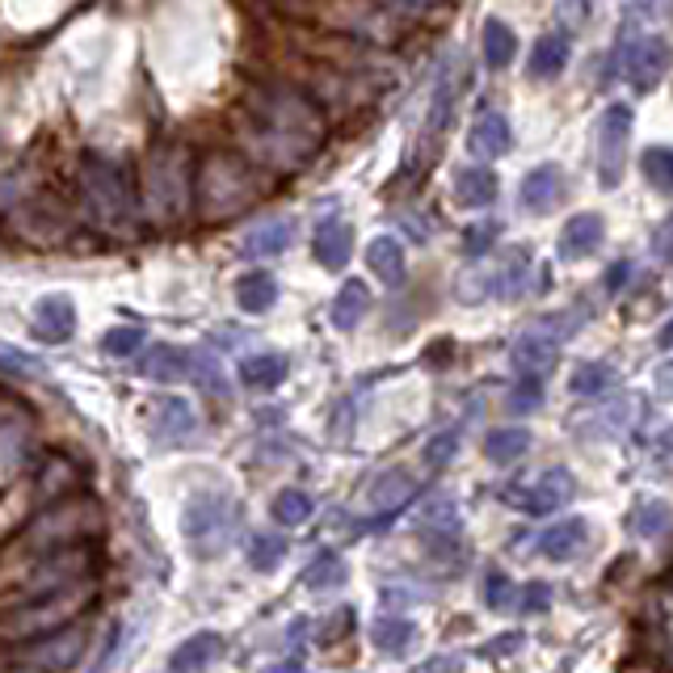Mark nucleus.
<instances>
[{
  "label": "nucleus",
  "mask_w": 673,
  "mask_h": 673,
  "mask_svg": "<svg viewBox=\"0 0 673 673\" xmlns=\"http://www.w3.org/2000/svg\"><path fill=\"white\" fill-rule=\"evenodd\" d=\"M241 131L249 147L269 168L295 173L316 156L324 144V119L312 106V97L290 85H257L241 106Z\"/></svg>",
  "instance_id": "nucleus-1"
},
{
  "label": "nucleus",
  "mask_w": 673,
  "mask_h": 673,
  "mask_svg": "<svg viewBox=\"0 0 673 673\" xmlns=\"http://www.w3.org/2000/svg\"><path fill=\"white\" fill-rule=\"evenodd\" d=\"M76 198H80L85 219L114 241H131L144 228V207H140V190L131 173L97 152H89L76 168Z\"/></svg>",
  "instance_id": "nucleus-2"
},
{
  "label": "nucleus",
  "mask_w": 673,
  "mask_h": 673,
  "mask_svg": "<svg viewBox=\"0 0 673 673\" xmlns=\"http://www.w3.org/2000/svg\"><path fill=\"white\" fill-rule=\"evenodd\" d=\"M262 194V168L232 147L207 152L194 168V202H198V216L207 223H223V219L241 216L244 207H253Z\"/></svg>",
  "instance_id": "nucleus-3"
},
{
  "label": "nucleus",
  "mask_w": 673,
  "mask_h": 673,
  "mask_svg": "<svg viewBox=\"0 0 673 673\" xmlns=\"http://www.w3.org/2000/svg\"><path fill=\"white\" fill-rule=\"evenodd\" d=\"M194 161L190 147L177 140H161L152 144L144 156V173H140V207L144 219L156 228H173L181 223L194 202Z\"/></svg>",
  "instance_id": "nucleus-4"
},
{
  "label": "nucleus",
  "mask_w": 673,
  "mask_h": 673,
  "mask_svg": "<svg viewBox=\"0 0 673 673\" xmlns=\"http://www.w3.org/2000/svg\"><path fill=\"white\" fill-rule=\"evenodd\" d=\"M101 530V509L93 501H55L47 505L38 518H30L18 539L9 543V555H55L68 552V548H80V543H93V534Z\"/></svg>",
  "instance_id": "nucleus-5"
},
{
  "label": "nucleus",
  "mask_w": 673,
  "mask_h": 673,
  "mask_svg": "<svg viewBox=\"0 0 673 673\" xmlns=\"http://www.w3.org/2000/svg\"><path fill=\"white\" fill-rule=\"evenodd\" d=\"M97 598V581L73 585V589H59L47 598H22L13 602L4 615H0V640H47L68 631V624H76Z\"/></svg>",
  "instance_id": "nucleus-6"
},
{
  "label": "nucleus",
  "mask_w": 673,
  "mask_h": 673,
  "mask_svg": "<svg viewBox=\"0 0 673 673\" xmlns=\"http://www.w3.org/2000/svg\"><path fill=\"white\" fill-rule=\"evenodd\" d=\"M97 560H101L97 543H80V548H68V552L30 560L22 573L13 577V585L22 589L25 598H47V594H59V589L97 581Z\"/></svg>",
  "instance_id": "nucleus-7"
},
{
  "label": "nucleus",
  "mask_w": 673,
  "mask_h": 673,
  "mask_svg": "<svg viewBox=\"0 0 673 673\" xmlns=\"http://www.w3.org/2000/svg\"><path fill=\"white\" fill-rule=\"evenodd\" d=\"M241 522V509L223 493H202L186 505V539L198 555H216L228 548L232 530Z\"/></svg>",
  "instance_id": "nucleus-8"
},
{
  "label": "nucleus",
  "mask_w": 673,
  "mask_h": 673,
  "mask_svg": "<svg viewBox=\"0 0 673 673\" xmlns=\"http://www.w3.org/2000/svg\"><path fill=\"white\" fill-rule=\"evenodd\" d=\"M9 232L30 244H59V241H68L73 223H68V216H64L55 202H47V198H22V202L9 211Z\"/></svg>",
  "instance_id": "nucleus-9"
},
{
  "label": "nucleus",
  "mask_w": 673,
  "mask_h": 673,
  "mask_svg": "<svg viewBox=\"0 0 673 673\" xmlns=\"http://www.w3.org/2000/svg\"><path fill=\"white\" fill-rule=\"evenodd\" d=\"M80 652H85V631H80V627H68V631H59V636L34 640L9 670L13 673H68L76 661H80Z\"/></svg>",
  "instance_id": "nucleus-10"
},
{
  "label": "nucleus",
  "mask_w": 673,
  "mask_h": 673,
  "mask_svg": "<svg viewBox=\"0 0 673 673\" xmlns=\"http://www.w3.org/2000/svg\"><path fill=\"white\" fill-rule=\"evenodd\" d=\"M573 476L564 472V467H552V472H539L530 484H522V488H514L509 493V501L518 505L522 514H552V509H560V505L573 497Z\"/></svg>",
  "instance_id": "nucleus-11"
},
{
  "label": "nucleus",
  "mask_w": 673,
  "mask_h": 673,
  "mask_svg": "<svg viewBox=\"0 0 673 673\" xmlns=\"http://www.w3.org/2000/svg\"><path fill=\"white\" fill-rule=\"evenodd\" d=\"M560 341L564 336L555 333V324H539L530 333L518 336L514 345V366L522 371V379H543L555 366V354H560Z\"/></svg>",
  "instance_id": "nucleus-12"
},
{
  "label": "nucleus",
  "mask_w": 673,
  "mask_h": 673,
  "mask_svg": "<svg viewBox=\"0 0 673 673\" xmlns=\"http://www.w3.org/2000/svg\"><path fill=\"white\" fill-rule=\"evenodd\" d=\"M627 135H631V110L627 106H610L606 119H602V144H598V165L602 181H619V168H624Z\"/></svg>",
  "instance_id": "nucleus-13"
},
{
  "label": "nucleus",
  "mask_w": 673,
  "mask_h": 673,
  "mask_svg": "<svg viewBox=\"0 0 673 673\" xmlns=\"http://www.w3.org/2000/svg\"><path fill=\"white\" fill-rule=\"evenodd\" d=\"M673 51L665 38H657V34H649L640 47L627 55V73H631V85L636 89H652L661 76H665V68H670Z\"/></svg>",
  "instance_id": "nucleus-14"
},
{
  "label": "nucleus",
  "mask_w": 673,
  "mask_h": 673,
  "mask_svg": "<svg viewBox=\"0 0 673 673\" xmlns=\"http://www.w3.org/2000/svg\"><path fill=\"white\" fill-rule=\"evenodd\" d=\"M76 329V308L68 295H47L34 308V333L43 341H68Z\"/></svg>",
  "instance_id": "nucleus-15"
},
{
  "label": "nucleus",
  "mask_w": 673,
  "mask_h": 673,
  "mask_svg": "<svg viewBox=\"0 0 673 673\" xmlns=\"http://www.w3.org/2000/svg\"><path fill=\"white\" fill-rule=\"evenodd\" d=\"M350 244H354L350 223H341V219H324V223L316 228V236H312V253H316V262H320V265L341 269V265L350 262Z\"/></svg>",
  "instance_id": "nucleus-16"
},
{
  "label": "nucleus",
  "mask_w": 673,
  "mask_h": 673,
  "mask_svg": "<svg viewBox=\"0 0 673 673\" xmlns=\"http://www.w3.org/2000/svg\"><path fill=\"white\" fill-rule=\"evenodd\" d=\"M219 636L216 631H198V636H190L181 649L168 657V673H202L211 661L219 657Z\"/></svg>",
  "instance_id": "nucleus-17"
},
{
  "label": "nucleus",
  "mask_w": 673,
  "mask_h": 673,
  "mask_svg": "<svg viewBox=\"0 0 673 673\" xmlns=\"http://www.w3.org/2000/svg\"><path fill=\"white\" fill-rule=\"evenodd\" d=\"M194 371V354L177 350V345H152L144 358H140V375L147 379H181Z\"/></svg>",
  "instance_id": "nucleus-18"
},
{
  "label": "nucleus",
  "mask_w": 673,
  "mask_h": 673,
  "mask_svg": "<svg viewBox=\"0 0 673 673\" xmlns=\"http://www.w3.org/2000/svg\"><path fill=\"white\" fill-rule=\"evenodd\" d=\"M497 198V177L493 168H459L455 202L459 207H488Z\"/></svg>",
  "instance_id": "nucleus-19"
},
{
  "label": "nucleus",
  "mask_w": 673,
  "mask_h": 673,
  "mask_svg": "<svg viewBox=\"0 0 673 673\" xmlns=\"http://www.w3.org/2000/svg\"><path fill=\"white\" fill-rule=\"evenodd\" d=\"M472 152L476 156H501V152H509V122H505V114L488 110V114L476 119V126H472Z\"/></svg>",
  "instance_id": "nucleus-20"
},
{
  "label": "nucleus",
  "mask_w": 673,
  "mask_h": 673,
  "mask_svg": "<svg viewBox=\"0 0 673 673\" xmlns=\"http://www.w3.org/2000/svg\"><path fill=\"white\" fill-rule=\"evenodd\" d=\"M274 299H278V283H274V274H265V269H253V274H244L241 283H236V304H241L244 312H265V308H274Z\"/></svg>",
  "instance_id": "nucleus-21"
},
{
  "label": "nucleus",
  "mask_w": 673,
  "mask_h": 673,
  "mask_svg": "<svg viewBox=\"0 0 673 673\" xmlns=\"http://www.w3.org/2000/svg\"><path fill=\"white\" fill-rule=\"evenodd\" d=\"M290 244V219H265L244 236V253L249 257H274Z\"/></svg>",
  "instance_id": "nucleus-22"
},
{
  "label": "nucleus",
  "mask_w": 673,
  "mask_h": 673,
  "mask_svg": "<svg viewBox=\"0 0 673 673\" xmlns=\"http://www.w3.org/2000/svg\"><path fill=\"white\" fill-rule=\"evenodd\" d=\"M598 244H602V219L577 216V219H569V228H564L560 253H564V257H589Z\"/></svg>",
  "instance_id": "nucleus-23"
},
{
  "label": "nucleus",
  "mask_w": 673,
  "mask_h": 673,
  "mask_svg": "<svg viewBox=\"0 0 673 673\" xmlns=\"http://www.w3.org/2000/svg\"><path fill=\"white\" fill-rule=\"evenodd\" d=\"M76 484V472L73 463L64 455H47V463H43V472H38V497L43 501H68V488Z\"/></svg>",
  "instance_id": "nucleus-24"
},
{
  "label": "nucleus",
  "mask_w": 673,
  "mask_h": 673,
  "mask_svg": "<svg viewBox=\"0 0 673 673\" xmlns=\"http://www.w3.org/2000/svg\"><path fill=\"white\" fill-rule=\"evenodd\" d=\"M412 501V476L405 472H384L375 488H371V505L375 509H384V514H396V509H405Z\"/></svg>",
  "instance_id": "nucleus-25"
},
{
  "label": "nucleus",
  "mask_w": 673,
  "mask_h": 673,
  "mask_svg": "<svg viewBox=\"0 0 673 673\" xmlns=\"http://www.w3.org/2000/svg\"><path fill=\"white\" fill-rule=\"evenodd\" d=\"M569 34H548L539 38V47L530 55V73L534 76H560L569 68Z\"/></svg>",
  "instance_id": "nucleus-26"
},
{
  "label": "nucleus",
  "mask_w": 673,
  "mask_h": 673,
  "mask_svg": "<svg viewBox=\"0 0 673 673\" xmlns=\"http://www.w3.org/2000/svg\"><path fill=\"white\" fill-rule=\"evenodd\" d=\"M366 308H371V290H366V283L350 278V283H345V290L336 295L333 324H336V329H358V320L366 316Z\"/></svg>",
  "instance_id": "nucleus-27"
},
{
  "label": "nucleus",
  "mask_w": 673,
  "mask_h": 673,
  "mask_svg": "<svg viewBox=\"0 0 673 673\" xmlns=\"http://www.w3.org/2000/svg\"><path fill=\"white\" fill-rule=\"evenodd\" d=\"M514 51H518V38H514V30L501 22H488L484 25V64L493 68V73H501L514 64Z\"/></svg>",
  "instance_id": "nucleus-28"
},
{
  "label": "nucleus",
  "mask_w": 673,
  "mask_h": 673,
  "mask_svg": "<svg viewBox=\"0 0 673 673\" xmlns=\"http://www.w3.org/2000/svg\"><path fill=\"white\" fill-rule=\"evenodd\" d=\"M555 198H560V168L543 165L527 173V181H522V202L534 207V211H543V207H552Z\"/></svg>",
  "instance_id": "nucleus-29"
},
{
  "label": "nucleus",
  "mask_w": 673,
  "mask_h": 673,
  "mask_svg": "<svg viewBox=\"0 0 673 673\" xmlns=\"http://www.w3.org/2000/svg\"><path fill=\"white\" fill-rule=\"evenodd\" d=\"M152 430L161 433V438H186V433L194 430V409L186 405V400H161V409H156V421H152Z\"/></svg>",
  "instance_id": "nucleus-30"
},
{
  "label": "nucleus",
  "mask_w": 673,
  "mask_h": 673,
  "mask_svg": "<svg viewBox=\"0 0 673 673\" xmlns=\"http://www.w3.org/2000/svg\"><path fill=\"white\" fill-rule=\"evenodd\" d=\"M581 543H585V527L581 522H560L543 534V543H539V552L548 555V560H573L581 552Z\"/></svg>",
  "instance_id": "nucleus-31"
},
{
  "label": "nucleus",
  "mask_w": 673,
  "mask_h": 673,
  "mask_svg": "<svg viewBox=\"0 0 673 673\" xmlns=\"http://www.w3.org/2000/svg\"><path fill=\"white\" fill-rule=\"evenodd\" d=\"M366 257H371V269H375L384 283H391V287L405 278V249L391 241V236H379V241L371 244Z\"/></svg>",
  "instance_id": "nucleus-32"
},
{
  "label": "nucleus",
  "mask_w": 673,
  "mask_h": 673,
  "mask_svg": "<svg viewBox=\"0 0 673 673\" xmlns=\"http://www.w3.org/2000/svg\"><path fill=\"white\" fill-rule=\"evenodd\" d=\"M287 375V362L278 354H257V358H244L241 362V379L249 387H278Z\"/></svg>",
  "instance_id": "nucleus-33"
},
{
  "label": "nucleus",
  "mask_w": 673,
  "mask_h": 673,
  "mask_svg": "<svg viewBox=\"0 0 673 673\" xmlns=\"http://www.w3.org/2000/svg\"><path fill=\"white\" fill-rule=\"evenodd\" d=\"M530 433L527 430H493L484 438V455L493 463H514L518 455H527Z\"/></svg>",
  "instance_id": "nucleus-34"
},
{
  "label": "nucleus",
  "mask_w": 673,
  "mask_h": 673,
  "mask_svg": "<svg viewBox=\"0 0 673 673\" xmlns=\"http://www.w3.org/2000/svg\"><path fill=\"white\" fill-rule=\"evenodd\" d=\"M269 509H274V522H283V527H304V522L312 518V497L299 493V488H283Z\"/></svg>",
  "instance_id": "nucleus-35"
},
{
  "label": "nucleus",
  "mask_w": 673,
  "mask_h": 673,
  "mask_svg": "<svg viewBox=\"0 0 673 673\" xmlns=\"http://www.w3.org/2000/svg\"><path fill=\"white\" fill-rule=\"evenodd\" d=\"M283 555H287V543H283L278 534H253V539H249V564H253L257 573L278 569Z\"/></svg>",
  "instance_id": "nucleus-36"
},
{
  "label": "nucleus",
  "mask_w": 673,
  "mask_h": 673,
  "mask_svg": "<svg viewBox=\"0 0 673 673\" xmlns=\"http://www.w3.org/2000/svg\"><path fill=\"white\" fill-rule=\"evenodd\" d=\"M304 581H308L312 589H329V585H341V581H345V564H341V555L320 552V555L312 560V564H308Z\"/></svg>",
  "instance_id": "nucleus-37"
},
{
  "label": "nucleus",
  "mask_w": 673,
  "mask_h": 673,
  "mask_svg": "<svg viewBox=\"0 0 673 673\" xmlns=\"http://www.w3.org/2000/svg\"><path fill=\"white\" fill-rule=\"evenodd\" d=\"M644 177H649V186L673 194V147H649L644 152Z\"/></svg>",
  "instance_id": "nucleus-38"
},
{
  "label": "nucleus",
  "mask_w": 673,
  "mask_h": 673,
  "mask_svg": "<svg viewBox=\"0 0 673 673\" xmlns=\"http://www.w3.org/2000/svg\"><path fill=\"white\" fill-rule=\"evenodd\" d=\"M610 366L606 362H589V366H581L577 375H573V391L577 396H598V391H606L610 387Z\"/></svg>",
  "instance_id": "nucleus-39"
},
{
  "label": "nucleus",
  "mask_w": 673,
  "mask_h": 673,
  "mask_svg": "<svg viewBox=\"0 0 673 673\" xmlns=\"http://www.w3.org/2000/svg\"><path fill=\"white\" fill-rule=\"evenodd\" d=\"M409 640H412V627L405 624V619H391V615H387V619L375 624V644L384 652H400Z\"/></svg>",
  "instance_id": "nucleus-40"
},
{
  "label": "nucleus",
  "mask_w": 673,
  "mask_h": 673,
  "mask_svg": "<svg viewBox=\"0 0 673 673\" xmlns=\"http://www.w3.org/2000/svg\"><path fill=\"white\" fill-rule=\"evenodd\" d=\"M670 527V509H665V505L661 501H649V505H640V509H636V514H631V530H636V534H661V530Z\"/></svg>",
  "instance_id": "nucleus-41"
},
{
  "label": "nucleus",
  "mask_w": 673,
  "mask_h": 673,
  "mask_svg": "<svg viewBox=\"0 0 673 673\" xmlns=\"http://www.w3.org/2000/svg\"><path fill=\"white\" fill-rule=\"evenodd\" d=\"M140 345H144V329H110V333L101 336V350L110 358H131Z\"/></svg>",
  "instance_id": "nucleus-42"
},
{
  "label": "nucleus",
  "mask_w": 673,
  "mask_h": 673,
  "mask_svg": "<svg viewBox=\"0 0 673 673\" xmlns=\"http://www.w3.org/2000/svg\"><path fill=\"white\" fill-rule=\"evenodd\" d=\"M539 400H543V379H518L514 391H509V409L518 412H530Z\"/></svg>",
  "instance_id": "nucleus-43"
},
{
  "label": "nucleus",
  "mask_w": 673,
  "mask_h": 673,
  "mask_svg": "<svg viewBox=\"0 0 673 673\" xmlns=\"http://www.w3.org/2000/svg\"><path fill=\"white\" fill-rule=\"evenodd\" d=\"M484 598H488V606H497V610H509V606H514V585H509V577L488 573V581H484Z\"/></svg>",
  "instance_id": "nucleus-44"
},
{
  "label": "nucleus",
  "mask_w": 673,
  "mask_h": 673,
  "mask_svg": "<svg viewBox=\"0 0 673 673\" xmlns=\"http://www.w3.org/2000/svg\"><path fill=\"white\" fill-rule=\"evenodd\" d=\"M194 375H198V384L207 387V391H216V396H223V391H228V384H223V375H219L216 358H198V354H194Z\"/></svg>",
  "instance_id": "nucleus-45"
},
{
  "label": "nucleus",
  "mask_w": 673,
  "mask_h": 673,
  "mask_svg": "<svg viewBox=\"0 0 673 673\" xmlns=\"http://www.w3.org/2000/svg\"><path fill=\"white\" fill-rule=\"evenodd\" d=\"M455 433H438V438H433L430 442V451H426V459H430L433 467H438V463H446V459L455 455Z\"/></svg>",
  "instance_id": "nucleus-46"
},
{
  "label": "nucleus",
  "mask_w": 673,
  "mask_h": 673,
  "mask_svg": "<svg viewBox=\"0 0 673 673\" xmlns=\"http://www.w3.org/2000/svg\"><path fill=\"white\" fill-rule=\"evenodd\" d=\"M493 236H497V228H493V223H484V228H467V241H463V249H467V253H484V249L493 244Z\"/></svg>",
  "instance_id": "nucleus-47"
},
{
  "label": "nucleus",
  "mask_w": 673,
  "mask_h": 673,
  "mask_svg": "<svg viewBox=\"0 0 673 673\" xmlns=\"http://www.w3.org/2000/svg\"><path fill=\"white\" fill-rule=\"evenodd\" d=\"M548 602H552V589H548L543 581H534V585H527V598H522V606H527V610H543Z\"/></svg>",
  "instance_id": "nucleus-48"
},
{
  "label": "nucleus",
  "mask_w": 673,
  "mask_h": 673,
  "mask_svg": "<svg viewBox=\"0 0 673 673\" xmlns=\"http://www.w3.org/2000/svg\"><path fill=\"white\" fill-rule=\"evenodd\" d=\"M627 278H631V262H619L615 269H610V274H606V290H619Z\"/></svg>",
  "instance_id": "nucleus-49"
},
{
  "label": "nucleus",
  "mask_w": 673,
  "mask_h": 673,
  "mask_svg": "<svg viewBox=\"0 0 673 673\" xmlns=\"http://www.w3.org/2000/svg\"><path fill=\"white\" fill-rule=\"evenodd\" d=\"M657 387H661L665 396H670V391H673V362H665V366L657 371Z\"/></svg>",
  "instance_id": "nucleus-50"
},
{
  "label": "nucleus",
  "mask_w": 673,
  "mask_h": 673,
  "mask_svg": "<svg viewBox=\"0 0 673 673\" xmlns=\"http://www.w3.org/2000/svg\"><path fill=\"white\" fill-rule=\"evenodd\" d=\"M269 673H304V665H295V661H283V665H274Z\"/></svg>",
  "instance_id": "nucleus-51"
},
{
  "label": "nucleus",
  "mask_w": 673,
  "mask_h": 673,
  "mask_svg": "<svg viewBox=\"0 0 673 673\" xmlns=\"http://www.w3.org/2000/svg\"><path fill=\"white\" fill-rule=\"evenodd\" d=\"M657 341H661V345H673V320L665 324V329H661V336H657Z\"/></svg>",
  "instance_id": "nucleus-52"
}]
</instances>
